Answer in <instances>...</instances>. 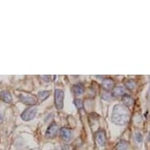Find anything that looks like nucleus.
<instances>
[{
  "instance_id": "6",
  "label": "nucleus",
  "mask_w": 150,
  "mask_h": 150,
  "mask_svg": "<svg viewBox=\"0 0 150 150\" xmlns=\"http://www.w3.org/2000/svg\"><path fill=\"white\" fill-rule=\"evenodd\" d=\"M58 126L55 123H53L50 126L48 129L47 130V133H46V136L47 138H54L57 136V133H58Z\"/></svg>"
},
{
  "instance_id": "11",
  "label": "nucleus",
  "mask_w": 150,
  "mask_h": 150,
  "mask_svg": "<svg viewBox=\"0 0 150 150\" xmlns=\"http://www.w3.org/2000/svg\"><path fill=\"white\" fill-rule=\"evenodd\" d=\"M122 101H123V104L127 107H130V106H133L134 104V99L129 95H123L122 98Z\"/></svg>"
},
{
  "instance_id": "19",
  "label": "nucleus",
  "mask_w": 150,
  "mask_h": 150,
  "mask_svg": "<svg viewBox=\"0 0 150 150\" xmlns=\"http://www.w3.org/2000/svg\"><path fill=\"white\" fill-rule=\"evenodd\" d=\"M42 77V78H43V79H46V80H45V81L46 82H49L50 80V76H41Z\"/></svg>"
},
{
  "instance_id": "4",
  "label": "nucleus",
  "mask_w": 150,
  "mask_h": 150,
  "mask_svg": "<svg viewBox=\"0 0 150 150\" xmlns=\"http://www.w3.org/2000/svg\"><path fill=\"white\" fill-rule=\"evenodd\" d=\"M64 91L62 90L57 89L55 91L54 93V100H55V106L57 109H62L63 106H64Z\"/></svg>"
},
{
  "instance_id": "2",
  "label": "nucleus",
  "mask_w": 150,
  "mask_h": 150,
  "mask_svg": "<svg viewBox=\"0 0 150 150\" xmlns=\"http://www.w3.org/2000/svg\"><path fill=\"white\" fill-rule=\"evenodd\" d=\"M18 98H19L21 102H23L25 105H28L32 106L36 105L37 103L36 97L33 95V94H31V93H26V92L25 93L22 92V93H19Z\"/></svg>"
},
{
  "instance_id": "7",
  "label": "nucleus",
  "mask_w": 150,
  "mask_h": 150,
  "mask_svg": "<svg viewBox=\"0 0 150 150\" xmlns=\"http://www.w3.org/2000/svg\"><path fill=\"white\" fill-rule=\"evenodd\" d=\"M61 133V137L63 140L66 141V142H69L72 138V132L70 129L67 127H63L60 130Z\"/></svg>"
},
{
  "instance_id": "18",
  "label": "nucleus",
  "mask_w": 150,
  "mask_h": 150,
  "mask_svg": "<svg viewBox=\"0 0 150 150\" xmlns=\"http://www.w3.org/2000/svg\"><path fill=\"white\" fill-rule=\"evenodd\" d=\"M135 138L136 141L138 142H141L142 141V134L140 132H137L135 134Z\"/></svg>"
},
{
  "instance_id": "1",
  "label": "nucleus",
  "mask_w": 150,
  "mask_h": 150,
  "mask_svg": "<svg viewBox=\"0 0 150 150\" xmlns=\"http://www.w3.org/2000/svg\"><path fill=\"white\" fill-rule=\"evenodd\" d=\"M112 120L117 125L125 126L130 121V113L126 106L123 105H116L112 110Z\"/></svg>"
},
{
  "instance_id": "14",
  "label": "nucleus",
  "mask_w": 150,
  "mask_h": 150,
  "mask_svg": "<svg viewBox=\"0 0 150 150\" xmlns=\"http://www.w3.org/2000/svg\"><path fill=\"white\" fill-rule=\"evenodd\" d=\"M50 96V91H40L39 94H38V98L41 100V101H44L46 99Z\"/></svg>"
},
{
  "instance_id": "3",
  "label": "nucleus",
  "mask_w": 150,
  "mask_h": 150,
  "mask_svg": "<svg viewBox=\"0 0 150 150\" xmlns=\"http://www.w3.org/2000/svg\"><path fill=\"white\" fill-rule=\"evenodd\" d=\"M37 113V108L34 106H31L25 109L21 114V119L24 121H30L35 118Z\"/></svg>"
},
{
  "instance_id": "16",
  "label": "nucleus",
  "mask_w": 150,
  "mask_h": 150,
  "mask_svg": "<svg viewBox=\"0 0 150 150\" xmlns=\"http://www.w3.org/2000/svg\"><path fill=\"white\" fill-rule=\"evenodd\" d=\"M74 104H75V105L76 106V108L78 109H81V108H83V101L81 100V99H76L74 101Z\"/></svg>"
},
{
  "instance_id": "12",
  "label": "nucleus",
  "mask_w": 150,
  "mask_h": 150,
  "mask_svg": "<svg viewBox=\"0 0 150 150\" xmlns=\"http://www.w3.org/2000/svg\"><path fill=\"white\" fill-rule=\"evenodd\" d=\"M72 91H73V93H75V95L79 96V95H81L84 93V87L82 86L81 84H77V85L73 86Z\"/></svg>"
},
{
  "instance_id": "8",
  "label": "nucleus",
  "mask_w": 150,
  "mask_h": 150,
  "mask_svg": "<svg viewBox=\"0 0 150 150\" xmlns=\"http://www.w3.org/2000/svg\"><path fill=\"white\" fill-rule=\"evenodd\" d=\"M0 99L7 104L12 103L13 101L11 94H10V92H8V91H3L0 93Z\"/></svg>"
},
{
  "instance_id": "17",
  "label": "nucleus",
  "mask_w": 150,
  "mask_h": 150,
  "mask_svg": "<svg viewBox=\"0 0 150 150\" xmlns=\"http://www.w3.org/2000/svg\"><path fill=\"white\" fill-rule=\"evenodd\" d=\"M101 98L103 100H110L111 98H112V95L109 93H108L107 91H102L101 92Z\"/></svg>"
},
{
  "instance_id": "5",
  "label": "nucleus",
  "mask_w": 150,
  "mask_h": 150,
  "mask_svg": "<svg viewBox=\"0 0 150 150\" xmlns=\"http://www.w3.org/2000/svg\"><path fill=\"white\" fill-rule=\"evenodd\" d=\"M95 141L99 146L103 147L105 145L106 143V134L104 130H99L95 133Z\"/></svg>"
},
{
  "instance_id": "10",
  "label": "nucleus",
  "mask_w": 150,
  "mask_h": 150,
  "mask_svg": "<svg viewBox=\"0 0 150 150\" xmlns=\"http://www.w3.org/2000/svg\"><path fill=\"white\" fill-rule=\"evenodd\" d=\"M125 93V89L123 86H116L113 88V91H112V96L114 97H120L124 95Z\"/></svg>"
},
{
  "instance_id": "20",
  "label": "nucleus",
  "mask_w": 150,
  "mask_h": 150,
  "mask_svg": "<svg viewBox=\"0 0 150 150\" xmlns=\"http://www.w3.org/2000/svg\"><path fill=\"white\" fill-rule=\"evenodd\" d=\"M2 121H3V115L0 112V123H1Z\"/></svg>"
},
{
  "instance_id": "15",
  "label": "nucleus",
  "mask_w": 150,
  "mask_h": 150,
  "mask_svg": "<svg viewBox=\"0 0 150 150\" xmlns=\"http://www.w3.org/2000/svg\"><path fill=\"white\" fill-rule=\"evenodd\" d=\"M125 86L127 88L130 89V90H133L135 88L136 83L134 80H127L125 82Z\"/></svg>"
},
{
  "instance_id": "9",
  "label": "nucleus",
  "mask_w": 150,
  "mask_h": 150,
  "mask_svg": "<svg viewBox=\"0 0 150 150\" xmlns=\"http://www.w3.org/2000/svg\"><path fill=\"white\" fill-rule=\"evenodd\" d=\"M101 86L106 91H110V90L114 88V82L112 79H104L102 83H101Z\"/></svg>"
},
{
  "instance_id": "13",
  "label": "nucleus",
  "mask_w": 150,
  "mask_h": 150,
  "mask_svg": "<svg viewBox=\"0 0 150 150\" xmlns=\"http://www.w3.org/2000/svg\"><path fill=\"white\" fill-rule=\"evenodd\" d=\"M128 148V144L125 141H120V142L116 145V150H127Z\"/></svg>"
}]
</instances>
